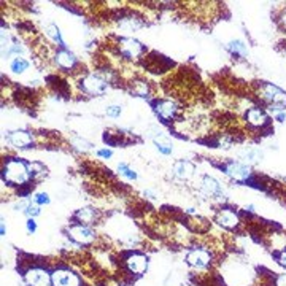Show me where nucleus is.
<instances>
[{"label": "nucleus", "instance_id": "8", "mask_svg": "<svg viewBox=\"0 0 286 286\" xmlns=\"http://www.w3.org/2000/svg\"><path fill=\"white\" fill-rule=\"evenodd\" d=\"M210 261H212L210 253L204 248H194L186 256V262L196 269H205L210 264Z\"/></svg>", "mask_w": 286, "mask_h": 286}, {"label": "nucleus", "instance_id": "5", "mask_svg": "<svg viewBox=\"0 0 286 286\" xmlns=\"http://www.w3.org/2000/svg\"><path fill=\"white\" fill-rule=\"evenodd\" d=\"M69 236H70L72 240H75V242L80 243V245H88V243H91L95 238L94 231L91 229V227L83 226V224L70 226L69 227Z\"/></svg>", "mask_w": 286, "mask_h": 286}, {"label": "nucleus", "instance_id": "13", "mask_svg": "<svg viewBox=\"0 0 286 286\" xmlns=\"http://www.w3.org/2000/svg\"><path fill=\"white\" fill-rule=\"evenodd\" d=\"M194 172H196V166L190 161H178L173 166V175L180 180H188L191 178Z\"/></svg>", "mask_w": 286, "mask_h": 286}, {"label": "nucleus", "instance_id": "3", "mask_svg": "<svg viewBox=\"0 0 286 286\" xmlns=\"http://www.w3.org/2000/svg\"><path fill=\"white\" fill-rule=\"evenodd\" d=\"M261 95L265 102L270 103V107H285L286 105V93L282 91L275 84H270V83H265L264 86L261 88Z\"/></svg>", "mask_w": 286, "mask_h": 286}, {"label": "nucleus", "instance_id": "17", "mask_svg": "<svg viewBox=\"0 0 286 286\" xmlns=\"http://www.w3.org/2000/svg\"><path fill=\"white\" fill-rule=\"evenodd\" d=\"M246 121L248 124H251L253 127H264L267 124V115H265L261 108H251L248 113H246Z\"/></svg>", "mask_w": 286, "mask_h": 286}, {"label": "nucleus", "instance_id": "21", "mask_svg": "<svg viewBox=\"0 0 286 286\" xmlns=\"http://www.w3.org/2000/svg\"><path fill=\"white\" fill-rule=\"evenodd\" d=\"M118 172L122 175V177H126L127 180H137V173H135L132 168L126 164V162H119V164H118Z\"/></svg>", "mask_w": 286, "mask_h": 286}, {"label": "nucleus", "instance_id": "7", "mask_svg": "<svg viewBox=\"0 0 286 286\" xmlns=\"http://www.w3.org/2000/svg\"><path fill=\"white\" fill-rule=\"evenodd\" d=\"M51 277H53V286H80V278L69 269H57Z\"/></svg>", "mask_w": 286, "mask_h": 286}, {"label": "nucleus", "instance_id": "33", "mask_svg": "<svg viewBox=\"0 0 286 286\" xmlns=\"http://www.w3.org/2000/svg\"><path fill=\"white\" fill-rule=\"evenodd\" d=\"M282 24H283V27L286 29V11L283 13V16H282Z\"/></svg>", "mask_w": 286, "mask_h": 286}, {"label": "nucleus", "instance_id": "27", "mask_svg": "<svg viewBox=\"0 0 286 286\" xmlns=\"http://www.w3.org/2000/svg\"><path fill=\"white\" fill-rule=\"evenodd\" d=\"M24 212L27 213L30 218H34V216H37L38 213H40V209H38V205H32V204H30V205H29L27 209H25Z\"/></svg>", "mask_w": 286, "mask_h": 286}, {"label": "nucleus", "instance_id": "15", "mask_svg": "<svg viewBox=\"0 0 286 286\" xmlns=\"http://www.w3.org/2000/svg\"><path fill=\"white\" fill-rule=\"evenodd\" d=\"M216 223L226 229H234L238 224V216L232 210H221L216 214Z\"/></svg>", "mask_w": 286, "mask_h": 286}, {"label": "nucleus", "instance_id": "12", "mask_svg": "<svg viewBox=\"0 0 286 286\" xmlns=\"http://www.w3.org/2000/svg\"><path fill=\"white\" fill-rule=\"evenodd\" d=\"M10 145L15 148H29L32 145V135L27 131H13L6 135Z\"/></svg>", "mask_w": 286, "mask_h": 286}, {"label": "nucleus", "instance_id": "1", "mask_svg": "<svg viewBox=\"0 0 286 286\" xmlns=\"http://www.w3.org/2000/svg\"><path fill=\"white\" fill-rule=\"evenodd\" d=\"M3 180L10 185H24L30 177V170L25 162L19 159H10L3 166Z\"/></svg>", "mask_w": 286, "mask_h": 286}, {"label": "nucleus", "instance_id": "10", "mask_svg": "<svg viewBox=\"0 0 286 286\" xmlns=\"http://www.w3.org/2000/svg\"><path fill=\"white\" fill-rule=\"evenodd\" d=\"M226 175H229L231 178L237 180V181H246L251 177V168L246 167L240 162H231L224 167Z\"/></svg>", "mask_w": 286, "mask_h": 286}, {"label": "nucleus", "instance_id": "6", "mask_svg": "<svg viewBox=\"0 0 286 286\" xmlns=\"http://www.w3.org/2000/svg\"><path fill=\"white\" fill-rule=\"evenodd\" d=\"M119 51L127 59H137L143 53V45L139 40H135V38H121Z\"/></svg>", "mask_w": 286, "mask_h": 286}, {"label": "nucleus", "instance_id": "18", "mask_svg": "<svg viewBox=\"0 0 286 286\" xmlns=\"http://www.w3.org/2000/svg\"><path fill=\"white\" fill-rule=\"evenodd\" d=\"M45 34H47L54 43L61 45V47L66 49V42H64V38L61 35V30H59V27H57L56 24H48L47 27H45Z\"/></svg>", "mask_w": 286, "mask_h": 286}, {"label": "nucleus", "instance_id": "2", "mask_svg": "<svg viewBox=\"0 0 286 286\" xmlns=\"http://www.w3.org/2000/svg\"><path fill=\"white\" fill-rule=\"evenodd\" d=\"M107 88H108L107 81L103 80L102 76L95 75V73L86 75L81 80V89L84 91V93L91 94V95H102L107 91Z\"/></svg>", "mask_w": 286, "mask_h": 286}, {"label": "nucleus", "instance_id": "29", "mask_svg": "<svg viewBox=\"0 0 286 286\" xmlns=\"http://www.w3.org/2000/svg\"><path fill=\"white\" fill-rule=\"evenodd\" d=\"M97 154H99L100 156V158H112V151H110V149H99V151H97Z\"/></svg>", "mask_w": 286, "mask_h": 286}, {"label": "nucleus", "instance_id": "28", "mask_svg": "<svg viewBox=\"0 0 286 286\" xmlns=\"http://www.w3.org/2000/svg\"><path fill=\"white\" fill-rule=\"evenodd\" d=\"M27 231L29 232H35L37 231V224H35L34 218H29V221H27Z\"/></svg>", "mask_w": 286, "mask_h": 286}, {"label": "nucleus", "instance_id": "25", "mask_svg": "<svg viewBox=\"0 0 286 286\" xmlns=\"http://www.w3.org/2000/svg\"><path fill=\"white\" fill-rule=\"evenodd\" d=\"M134 94H137L139 97H146V94H148V84L146 83H137V86L134 88Z\"/></svg>", "mask_w": 286, "mask_h": 286}, {"label": "nucleus", "instance_id": "24", "mask_svg": "<svg viewBox=\"0 0 286 286\" xmlns=\"http://www.w3.org/2000/svg\"><path fill=\"white\" fill-rule=\"evenodd\" d=\"M122 112V108L119 105H108L107 110H105V113L110 116V118H118V116L121 115Z\"/></svg>", "mask_w": 286, "mask_h": 286}, {"label": "nucleus", "instance_id": "4", "mask_svg": "<svg viewBox=\"0 0 286 286\" xmlns=\"http://www.w3.org/2000/svg\"><path fill=\"white\" fill-rule=\"evenodd\" d=\"M25 283L29 286H51L53 285V277L42 267H32L25 272Z\"/></svg>", "mask_w": 286, "mask_h": 286}, {"label": "nucleus", "instance_id": "14", "mask_svg": "<svg viewBox=\"0 0 286 286\" xmlns=\"http://www.w3.org/2000/svg\"><path fill=\"white\" fill-rule=\"evenodd\" d=\"M200 188H202V191L207 194V196H212V197H218L223 194L221 185L213 177H210V175L202 177V180H200Z\"/></svg>", "mask_w": 286, "mask_h": 286}, {"label": "nucleus", "instance_id": "9", "mask_svg": "<svg viewBox=\"0 0 286 286\" xmlns=\"http://www.w3.org/2000/svg\"><path fill=\"white\" fill-rule=\"evenodd\" d=\"M154 112L161 119L170 121V119L175 118L178 108H177V103L172 102V100H158L156 102V105H154Z\"/></svg>", "mask_w": 286, "mask_h": 286}, {"label": "nucleus", "instance_id": "30", "mask_svg": "<svg viewBox=\"0 0 286 286\" xmlns=\"http://www.w3.org/2000/svg\"><path fill=\"white\" fill-rule=\"evenodd\" d=\"M278 262H280L283 267H286V251H283L280 255V258H278Z\"/></svg>", "mask_w": 286, "mask_h": 286}, {"label": "nucleus", "instance_id": "23", "mask_svg": "<svg viewBox=\"0 0 286 286\" xmlns=\"http://www.w3.org/2000/svg\"><path fill=\"white\" fill-rule=\"evenodd\" d=\"M261 153L258 151V149H248L245 154H243V158L246 159V161H250V162H258L259 159H261Z\"/></svg>", "mask_w": 286, "mask_h": 286}, {"label": "nucleus", "instance_id": "20", "mask_svg": "<svg viewBox=\"0 0 286 286\" xmlns=\"http://www.w3.org/2000/svg\"><path fill=\"white\" fill-rule=\"evenodd\" d=\"M11 70L15 72V73H23V72L27 70L29 67V62L23 59V57H16V59H13V62L10 64Z\"/></svg>", "mask_w": 286, "mask_h": 286}, {"label": "nucleus", "instance_id": "16", "mask_svg": "<svg viewBox=\"0 0 286 286\" xmlns=\"http://www.w3.org/2000/svg\"><path fill=\"white\" fill-rule=\"evenodd\" d=\"M56 64L59 66L61 69H66V70H70L75 67L76 64V57L73 53H70L69 49H61L56 53Z\"/></svg>", "mask_w": 286, "mask_h": 286}, {"label": "nucleus", "instance_id": "32", "mask_svg": "<svg viewBox=\"0 0 286 286\" xmlns=\"http://www.w3.org/2000/svg\"><path fill=\"white\" fill-rule=\"evenodd\" d=\"M277 119H278V121H285V119H286V115H285V113H280V115L277 116Z\"/></svg>", "mask_w": 286, "mask_h": 286}, {"label": "nucleus", "instance_id": "22", "mask_svg": "<svg viewBox=\"0 0 286 286\" xmlns=\"http://www.w3.org/2000/svg\"><path fill=\"white\" fill-rule=\"evenodd\" d=\"M229 49L232 51L234 54H238V56H246L248 54V49H246L245 45L240 42V40H236V42H231L229 43Z\"/></svg>", "mask_w": 286, "mask_h": 286}, {"label": "nucleus", "instance_id": "11", "mask_svg": "<svg viewBox=\"0 0 286 286\" xmlns=\"http://www.w3.org/2000/svg\"><path fill=\"white\" fill-rule=\"evenodd\" d=\"M126 265L129 272H132L135 275H142L148 269V258L139 255V253H134V255H131L126 259Z\"/></svg>", "mask_w": 286, "mask_h": 286}, {"label": "nucleus", "instance_id": "19", "mask_svg": "<svg viewBox=\"0 0 286 286\" xmlns=\"http://www.w3.org/2000/svg\"><path fill=\"white\" fill-rule=\"evenodd\" d=\"M75 218L80 221V223H93V221L95 219V212L93 209H89V207H84V209H80L76 212Z\"/></svg>", "mask_w": 286, "mask_h": 286}, {"label": "nucleus", "instance_id": "31", "mask_svg": "<svg viewBox=\"0 0 286 286\" xmlns=\"http://www.w3.org/2000/svg\"><path fill=\"white\" fill-rule=\"evenodd\" d=\"M277 286H286V275L278 277V280H277Z\"/></svg>", "mask_w": 286, "mask_h": 286}, {"label": "nucleus", "instance_id": "26", "mask_svg": "<svg viewBox=\"0 0 286 286\" xmlns=\"http://www.w3.org/2000/svg\"><path fill=\"white\" fill-rule=\"evenodd\" d=\"M35 202L37 204H48L49 202V197L47 192H38L35 194Z\"/></svg>", "mask_w": 286, "mask_h": 286}]
</instances>
